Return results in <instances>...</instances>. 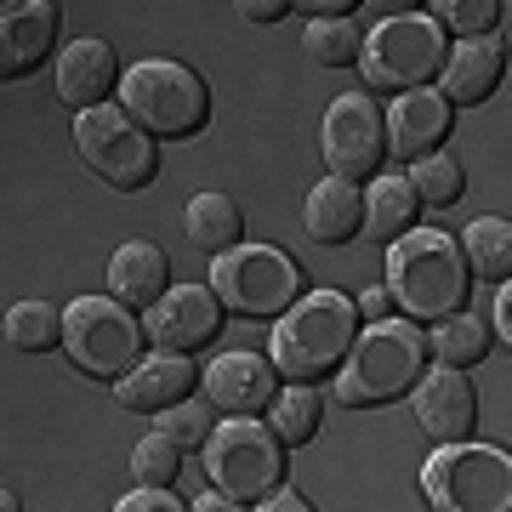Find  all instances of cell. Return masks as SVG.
<instances>
[{
  "label": "cell",
  "instance_id": "39",
  "mask_svg": "<svg viewBox=\"0 0 512 512\" xmlns=\"http://www.w3.org/2000/svg\"><path fill=\"white\" fill-rule=\"evenodd\" d=\"M370 12H376V18H404V12H416L421 0H365Z\"/></svg>",
  "mask_w": 512,
  "mask_h": 512
},
{
  "label": "cell",
  "instance_id": "24",
  "mask_svg": "<svg viewBox=\"0 0 512 512\" xmlns=\"http://www.w3.org/2000/svg\"><path fill=\"white\" fill-rule=\"evenodd\" d=\"M461 256H467V268H473L478 279L501 285V279L512 274V222L507 217H478L473 228H467Z\"/></svg>",
  "mask_w": 512,
  "mask_h": 512
},
{
  "label": "cell",
  "instance_id": "12",
  "mask_svg": "<svg viewBox=\"0 0 512 512\" xmlns=\"http://www.w3.org/2000/svg\"><path fill=\"white\" fill-rule=\"evenodd\" d=\"M222 325V302L217 291L205 285H165L154 302H148V319H143V336L154 348H177V353H194L205 348Z\"/></svg>",
  "mask_w": 512,
  "mask_h": 512
},
{
  "label": "cell",
  "instance_id": "36",
  "mask_svg": "<svg viewBox=\"0 0 512 512\" xmlns=\"http://www.w3.org/2000/svg\"><path fill=\"white\" fill-rule=\"evenodd\" d=\"M507 313H512V285L501 279V285H495V313H490V319H495V330H501V348L512 342V319H507Z\"/></svg>",
  "mask_w": 512,
  "mask_h": 512
},
{
  "label": "cell",
  "instance_id": "26",
  "mask_svg": "<svg viewBox=\"0 0 512 512\" xmlns=\"http://www.w3.org/2000/svg\"><path fill=\"white\" fill-rule=\"evenodd\" d=\"M6 342L18 353H46L63 342V313L52 302H12L6 308Z\"/></svg>",
  "mask_w": 512,
  "mask_h": 512
},
{
  "label": "cell",
  "instance_id": "11",
  "mask_svg": "<svg viewBox=\"0 0 512 512\" xmlns=\"http://www.w3.org/2000/svg\"><path fill=\"white\" fill-rule=\"evenodd\" d=\"M319 148H325L330 177H376V165L387 154V131H382V109L370 103V92H342L325 109V126H319Z\"/></svg>",
  "mask_w": 512,
  "mask_h": 512
},
{
  "label": "cell",
  "instance_id": "22",
  "mask_svg": "<svg viewBox=\"0 0 512 512\" xmlns=\"http://www.w3.org/2000/svg\"><path fill=\"white\" fill-rule=\"evenodd\" d=\"M183 228H188V245L205 256L228 251V245H239V234H245V217H239V205L228 200V194H194L183 211Z\"/></svg>",
  "mask_w": 512,
  "mask_h": 512
},
{
  "label": "cell",
  "instance_id": "25",
  "mask_svg": "<svg viewBox=\"0 0 512 512\" xmlns=\"http://www.w3.org/2000/svg\"><path fill=\"white\" fill-rule=\"evenodd\" d=\"M484 348H490V330H484V319H467V308L450 313V319H433V336H427V353L439 359V365H478L484 359Z\"/></svg>",
  "mask_w": 512,
  "mask_h": 512
},
{
  "label": "cell",
  "instance_id": "20",
  "mask_svg": "<svg viewBox=\"0 0 512 512\" xmlns=\"http://www.w3.org/2000/svg\"><path fill=\"white\" fill-rule=\"evenodd\" d=\"M165 285H171V262H165V251L154 239H126V245L109 256V296L114 302L148 308Z\"/></svg>",
  "mask_w": 512,
  "mask_h": 512
},
{
  "label": "cell",
  "instance_id": "3",
  "mask_svg": "<svg viewBox=\"0 0 512 512\" xmlns=\"http://www.w3.org/2000/svg\"><path fill=\"white\" fill-rule=\"evenodd\" d=\"M353 330H359V308H353L342 291H313L302 302H291L285 313H274V342H268V359H274L279 376L291 382H319L342 365Z\"/></svg>",
  "mask_w": 512,
  "mask_h": 512
},
{
  "label": "cell",
  "instance_id": "35",
  "mask_svg": "<svg viewBox=\"0 0 512 512\" xmlns=\"http://www.w3.org/2000/svg\"><path fill=\"white\" fill-rule=\"evenodd\" d=\"M256 507H262V512H302V507H308V501H302V495H296L291 484H274V490L262 495Z\"/></svg>",
  "mask_w": 512,
  "mask_h": 512
},
{
  "label": "cell",
  "instance_id": "5",
  "mask_svg": "<svg viewBox=\"0 0 512 512\" xmlns=\"http://www.w3.org/2000/svg\"><path fill=\"white\" fill-rule=\"evenodd\" d=\"M279 473H285L279 439L274 427H262L256 416H228L222 427L205 433V478L234 507H256L279 484Z\"/></svg>",
  "mask_w": 512,
  "mask_h": 512
},
{
  "label": "cell",
  "instance_id": "17",
  "mask_svg": "<svg viewBox=\"0 0 512 512\" xmlns=\"http://www.w3.org/2000/svg\"><path fill=\"white\" fill-rule=\"evenodd\" d=\"M57 46V6L52 0H18L0 6V80L35 74Z\"/></svg>",
  "mask_w": 512,
  "mask_h": 512
},
{
  "label": "cell",
  "instance_id": "42",
  "mask_svg": "<svg viewBox=\"0 0 512 512\" xmlns=\"http://www.w3.org/2000/svg\"><path fill=\"white\" fill-rule=\"evenodd\" d=\"M0 6H18V0H0Z\"/></svg>",
  "mask_w": 512,
  "mask_h": 512
},
{
  "label": "cell",
  "instance_id": "4",
  "mask_svg": "<svg viewBox=\"0 0 512 512\" xmlns=\"http://www.w3.org/2000/svg\"><path fill=\"white\" fill-rule=\"evenodd\" d=\"M120 109L148 131V137H194L211 120V92L205 80L188 63H171V57H148V63H131L120 74Z\"/></svg>",
  "mask_w": 512,
  "mask_h": 512
},
{
  "label": "cell",
  "instance_id": "28",
  "mask_svg": "<svg viewBox=\"0 0 512 512\" xmlns=\"http://www.w3.org/2000/svg\"><path fill=\"white\" fill-rule=\"evenodd\" d=\"M359 46H365V35H359V23L342 12V18H313L308 23V52L313 63H325V69H348V63H359Z\"/></svg>",
  "mask_w": 512,
  "mask_h": 512
},
{
  "label": "cell",
  "instance_id": "10",
  "mask_svg": "<svg viewBox=\"0 0 512 512\" xmlns=\"http://www.w3.org/2000/svg\"><path fill=\"white\" fill-rule=\"evenodd\" d=\"M444 63V29L433 18H382L376 35H365L359 46V69H365V86L376 92H410V86H427Z\"/></svg>",
  "mask_w": 512,
  "mask_h": 512
},
{
  "label": "cell",
  "instance_id": "15",
  "mask_svg": "<svg viewBox=\"0 0 512 512\" xmlns=\"http://www.w3.org/2000/svg\"><path fill=\"white\" fill-rule=\"evenodd\" d=\"M200 370L188 365V353L160 348V353H137L120 376H114V404L120 410H165L194 393Z\"/></svg>",
  "mask_w": 512,
  "mask_h": 512
},
{
  "label": "cell",
  "instance_id": "31",
  "mask_svg": "<svg viewBox=\"0 0 512 512\" xmlns=\"http://www.w3.org/2000/svg\"><path fill=\"white\" fill-rule=\"evenodd\" d=\"M177 467H183V444L165 439V433H148V439L131 450V473H137V484H171Z\"/></svg>",
  "mask_w": 512,
  "mask_h": 512
},
{
  "label": "cell",
  "instance_id": "29",
  "mask_svg": "<svg viewBox=\"0 0 512 512\" xmlns=\"http://www.w3.org/2000/svg\"><path fill=\"white\" fill-rule=\"evenodd\" d=\"M410 188H416L421 205H456L461 188H467V177H461V165L450 160V154H421V160H410Z\"/></svg>",
  "mask_w": 512,
  "mask_h": 512
},
{
  "label": "cell",
  "instance_id": "23",
  "mask_svg": "<svg viewBox=\"0 0 512 512\" xmlns=\"http://www.w3.org/2000/svg\"><path fill=\"white\" fill-rule=\"evenodd\" d=\"M416 211H421V200H416V188H410V177H376L365 194V234L387 245L404 228H416Z\"/></svg>",
  "mask_w": 512,
  "mask_h": 512
},
{
  "label": "cell",
  "instance_id": "9",
  "mask_svg": "<svg viewBox=\"0 0 512 512\" xmlns=\"http://www.w3.org/2000/svg\"><path fill=\"white\" fill-rule=\"evenodd\" d=\"M63 353H69L86 376L114 382V376L143 353L137 308L114 302V296H74L69 308H63Z\"/></svg>",
  "mask_w": 512,
  "mask_h": 512
},
{
  "label": "cell",
  "instance_id": "18",
  "mask_svg": "<svg viewBox=\"0 0 512 512\" xmlns=\"http://www.w3.org/2000/svg\"><path fill=\"white\" fill-rule=\"evenodd\" d=\"M382 131H387V148L399 154V160H421V154H433V148L450 137V103L439 92H410L393 97V109L382 114Z\"/></svg>",
  "mask_w": 512,
  "mask_h": 512
},
{
  "label": "cell",
  "instance_id": "30",
  "mask_svg": "<svg viewBox=\"0 0 512 512\" xmlns=\"http://www.w3.org/2000/svg\"><path fill=\"white\" fill-rule=\"evenodd\" d=\"M427 12H433L439 29H456L467 40V35H490L495 18H501V0H427Z\"/></svg>",
  "mask_w": 512,
  "mask_h": 512
},
{
  "label": "cell",
  "instance_id": "6",
  "mask_svg": "<svg viewBox=\"0 0 512 512\" xmlns=\"http://www.w3.org/2000/svg\"><path fill=\"white\" fill-rule=\"evenodd\" d=\"M211 291L239 319H274L296 302L302 268L279 245H228L211 256Z\"/></svg>",
  "mask_w": 512,
  "mask_h": 512
},
{
  "label": "cell",
  "instance_id": "21",
  "mask_svg": "<svg viewBox=\"0 0 512 512\" xmlns=\"http://www.w3.org/2000/svg\"><path fill=\"white\" fill-rule=\"evenodd\" d=\"M302 222H308V234L319 245H348L359 234V222H365V194H359V183H348V177L313 183L308 205H302Z\"/></svg>",
  "mask_w": 512,
  "mask_h": 512
},
{
  "label": "cell",
  "instance_id": "14",
  "mask_svg": "<svg viewBox=\"0 0 512 512\" xmlns=\"http://www.w3.org/2000/svg\"><path fill=\"white\" fill-rule=\"evenodd\" d=\"M410 399H416V421H421V433H427V439L456 444V439H467V433H473L478 399H473L467 370H456V365L421 370V382L410 387Z\"/></svg>",
  "mask_w": 512,
  "mask_h": 512
},
{
  "label": "cell",
  "instance_id": "32",
  "mask_svg": "<svg viewBox=\"0 0 512 512\" xmlns=\"http://www.w3.org/2000/svg\"><path fill=\"white\" fill-rule=\"evenodd\" d=\"M160 416V433L165 439H177L188 450V444H205V433H211V416H205L194 399H177V404H165V410H154Z\"/></svg>",
  "mask_w": 512,
  "mask_h": 512
},
{
  "label": "cell",
  "instance_id": "34",
  "mask_svg": "<svg viewBox=\"0 0 512 512\" xmlns=\"http://www.w3.org/2000/svg\"><path fill=\"white\" fill-rule=\"evenodd\" d=\"M239 18L245 23H279L285 12H291V0H234Z\"/></svg>",
  "mask_w": 512,
  "mask_h": 512
},
{
  "label": "cell",
  "instance_id": "41",
  "mask_svg": "<svg viewBox=\"0 0 512 512\" xmlns=\"http://www.w3.org/2000/svg\"><path fill=\"white\" fill-rule=\"evenodd\" d=\"M0 512H18V495L12 490H0Z\"/></svg>",
  "mask_w": 512,
  "mask_h": 512
},
{
  "label": "cell",
  "instance_id": "33",
  "mask_svg": "<svg viewBox=\"0 0 512 512\" xmlns=\"http://www.w3.org/2000/svg\"><path fill=\"white\" fill-rule=\"evenodd\" d=\"M120 512H183V501L171 495V484H137L126 501H114Z\"/></svg>",
  "mask_w": 512,
  "mask_h": 512
},
{
  "label": "cell",
  "instance_id": "19",
  "mask_svg": "<svg viewBox=\"0 0 512 512\" xmlns=\"http://www.w3.org/2000/svg\"><path fill=\"white\" fill-rule=\"evenodd\" d=\"M114 86H120V63H114L109 40H74L57 52V97L74 114L92 109V103H109Z\"/></svg>",
  "mask_w": 512,
  "mask_h": 512
},
{
  "label": "cell",
  "instance_id": "27",
  "mask_svg": "<svg viewBox=\"0 0 512 512\" xmlns=\"http://www.w3.org/2000/svg\"><path fill=\"white\" fill-rule=\"evenodd\" d=\"M268 404H274L268 416H274V439H279V444H308L313 433H319V410H325V404H319L313 382L285 387V393H274Z\"/></svg>",
  "mask_w": 512,
  "mask_h": 512
},
{
  "label": "cell",
  "instance_id": "38",
  "mask_svg": "<svg viewBox=\"0 0 512 512\" xmlns=\"http://www.w3.org/2000/svg\"><path fill=\"white\" fill-rule=\"evenodd\" d=\"M296 12H308V18H342L353 0H291Z\"/></svg>",
  "mask_w": 512,
  "mask_h": 512
},
{
  "label": "cell",
  "instance_id": "13",
  "mask_svg": "<svg viewBox=\"0 0 512 512\" xmlns=\"http://www.w3.org/2000/svg\"><path fill=\"white\" fill-rule=\"evenodd\" d=\"M205 399L211 410H228V416H256L268 410V399L279 393V370L268 353H251V348H228L205 365Z\"/></svg>",
  "mask_w": 512,
  "mask_h": 512
},
{
  "label": "cell",
  "instance_id": "8",
  "mask_svg": "<svg viewBox=\"0 0 512 512\" xmlns=\"http://www.w3.org/2000/svg\"><path fill=\"white\" fill-rule=\"evenodd\" d=\"M421 495L439 512H507L512 507V467L490 444H444L421 467Z\"/></svg>",
  "mask_w": 512,
  "mask_h": 512
},
{
  "label": "cell",
  "instance_id": "40",
  "mask_svg": "<svg viewBox=\"0 0 512 512\" xmlns=\"http://www.w3.org/2000/svg\"><path fill=\"white\" fill-rule=\"evenodd\" d=\"M194 507H200V512H222V507H234V501H228V495H222V490H211V495H200Z\"/></svg>",
  "mask_w": 512,
  "mask_h": 512
},
{
  "label": "cell",
  "instance_id": "1",
  "mask_svg": "<svg viewBox=\"0 0 512 512\" xmlns=\"http://www.w3.org/2000/svg\"><path fill=\"white\" fill-rule=\"evenodd\" d=\"M421 370H427V336L416 330V319H370L365 330H353L348 353L336 365V393L342 404L382 410V404L410 399Z\"/></svg>",
  "mask_w": 512,
  "mask_h": 512
},
{
  "label": "cell",
  "instance_id": "37",
  "mask_svg": "<svg viewBox=\"0 0 512 512\" xmlns=\"http://www.w3.org/2000/svg\"><path fill=\"white\" fill-rule=\"evenodd\" d=\"M353 308L365 313V319H387V313H393V296H387V285H376V291H365Z\"/></svg>",
  "mask_w": 512,
  "mask_h": 512
},
{
  "label": "cell",
  "instance_id": "2",
  "mask_svg": "<svg viewBox=\"0 0 512 512\" xmlns=\"http://www.w3.org/2000/svg\"><path fill=\"white\" fill-rule=\"evenodd\" d=\"M467 256L439 228H404L387 239V296L404 308V319H450L467 308Z\"/></svg>",
  "mask_w": 512,
  "mask_h": 512
},
{
  "label": "cell",
  "instance_id": "7",
  "mask_svg": "<svg viewBox=\"0 0 512 512\" xmlns=\"http://www.w3.org/2000/svg\"><path fill=\"white\" fill-rule=\"evenodd\" d=\"M74 148L92 177H103L120 194H137V188L154 183L160 171V148L126 109H109V103H92V109L74 114Z\"/></svg>",
  "mask_w": 512,
  "mask_h": 512
},
{
  "label": "cell",
  "instance_id": "16",
  "mask_svg": "<svg viewBox=\"0 0 512 512\" xmlns=\"http://www.w3.org/2000/svg\"><path fill=\"white\" fill-rule=\"evenodd\" d=\"M507 74V46L490 35H467L461 46H444V63H439V97L450 109H473L501 86Z\"/></svg>",
  "mask_w": 512,
  "mask_h": 512
}]
</instances>
